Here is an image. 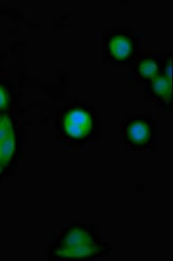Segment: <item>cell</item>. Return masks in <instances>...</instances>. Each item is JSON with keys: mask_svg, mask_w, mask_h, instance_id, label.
<instances>
[{"mask_svg": "<svg viewBox=\"0 0 173 261\" xmlns=\"http://www.w3.org/2000/svg\"><path fill=\"white\" fill-rule=\"evenodd\" d=\"M93 126V121L89 113L75 109L70 111L64 119V128L66 133L76 139H82L89 135Z\"/></svg>", "mask_w": 173, "mask_h": 261, "instance_id": "6da1fadb", "label": "cell"}, {"mask_svg": "<svg viewBox=\"0 0 173 261\" xmlns=\"http://www.w3.org/2000/svg\"><path fill=\"white\" fill-rule=\"evenodd\" d=\"M109 47L112 56L117 60L128 58L133 51L132 41L123 35L114 36L109 43Z\"/></svg>", "mask_w": 173, "mask_h": 261, "instance_id": "7a4b0ae2", "label": "cell"}, {"mask_svg": "<svg viewBox=\"0 0 173 261\" xmlns=\"http://www.w3.org/2000/svg\"><path fill=\"white\" fill-rule=\"evenodd\" d=\"M151 136L148 124L142 120H136L127 127V137L135 144H145Z\"/></svg>", "mask_w": 173, "mask_h": 261, "instance_id": "3957f363", "label": "cell"}, {"mask_svg": "<svg viewBox=\"0 0 173 261\" xmlns=\"http://www.w3.org/2000/svg\"><path fill=\"white\" fill-rule=\"evenodd\" d=\"M100 251L98 247L93 244H86V245H78L73 247H63L59 249L55 253L59 256L67 257V258H82L86 256H91L97 254Z\"/></svg>", "mask_w": 173, "mask_h": 261, "instance_id": "277c9868", "label": "cell"}, {"mask_svg": "<svg viewBox=\"0 0 173 261\" xmlns=\"http://www.w3.org/2000/svg\"><path fill=\"white\" fill-rule=\"evenodd\" d=\"M86 244H93V239L91 235L80 229L74 228L68 232V234L65 236L64 239V246L65 247H73L78 245H86Z\"/></svg>", "mask_w": 173, "mask_h": 261, "instance_id": "5b68a950", "label": "cell"}, {"mask_svg": "<svg viewBox=\"0 0 173 261\" xmlns=\"http://www.w3.org/2000/svg\"><path fill=\"white\" fill-rule=\"evenodd\" d=\"M15 134L12 132L3 140H0V162L5 166L9 164L15 153Z\"/></svg>", "mask_w": 173, "mask_h": 261, "instance_id": "8992f818", "label": "cell"}, {"mask_svg": "<svg viewBox=\"0 0 173 261\" xmlns=\"http://www.w3.org/2000/svg\"><path fill=\"white\" fill-rule=\"evenodd\" d=\"M151 80H153V89L157 95L164 96L165 99H166L167 95L170 96L172 84L166 76L157 74Z\"/></svg>", "mask_w": 173, "mask_h": 261, "instance_id": "52a82bcc", "label": "cell"}, {"mask_svg": "<svg viewBox=\"0 0 173 261\" xmlns=\"http://www.w3.org/2000/svg\"><path fill=\"white\" fill-rule=\"evenodd\" d=\"M139 72L146 79H153L158 74L159 66L158 64L151 59H145L139 64Z\"/></svg>", "mask_w": 173, "mask_h": 261, "instance_id": "ba28073f", "label": "cell"}, {"mask_svg": "<svg viewBox=\"0 0 173 261\" xmlns=\"http://www.w3.org/2000/svg\"><path fill=\"white\" fill-rule=\"evenodd\" d=\"M12 132H13V125L9 116L7 115L0 116V140L6 138Z\"/></svg>", "mask_w": 173, "mask_h": 261, "instance_id": "9c48e42d", "label": "cell"}, {"mask_svg": "<svg viewBox=\"0 0 173 261\" xmlns=\"http://www.w3.org/2000/svg\"><path fill=\"white\" fill-rule=\"evenodd\" d=\"M9 106V95L5 87L0 85V109H6Z\"/></svg>", "mask_w": 173, "mask_h": 261, "instance_id": "30bf717a", "label": "cell"}, {"mask_svg": "<svg viewBox=\"0 0 173 261\" xmlns=\"http://www.w3.org/2000/svg\"><path fill=\"white\" fill-rule=\"evenodd\" d=\"M166 74H167L166 77L172 83V62H171V60H169V63L166 67Z\"/></svg>", "mask_w": 173, "mask_h": 261, "instance_id": "8fae6325", "label": "cell"}, {"mask_svg": "<svg viewBox=\"0 0 173 261\" xmlns=\"http://www.w3.org/2000/svg\"><path fill=\"white\" fill-rule=\"evenodd\" d=\"M4 166H5V165H4L2 162H0V173L3 172V170H4Z\"/></svg>", "mask_w": 173, "mask_h": 261, "instance_id": "7c38bea8", "label": "cell"}]
</instances>
